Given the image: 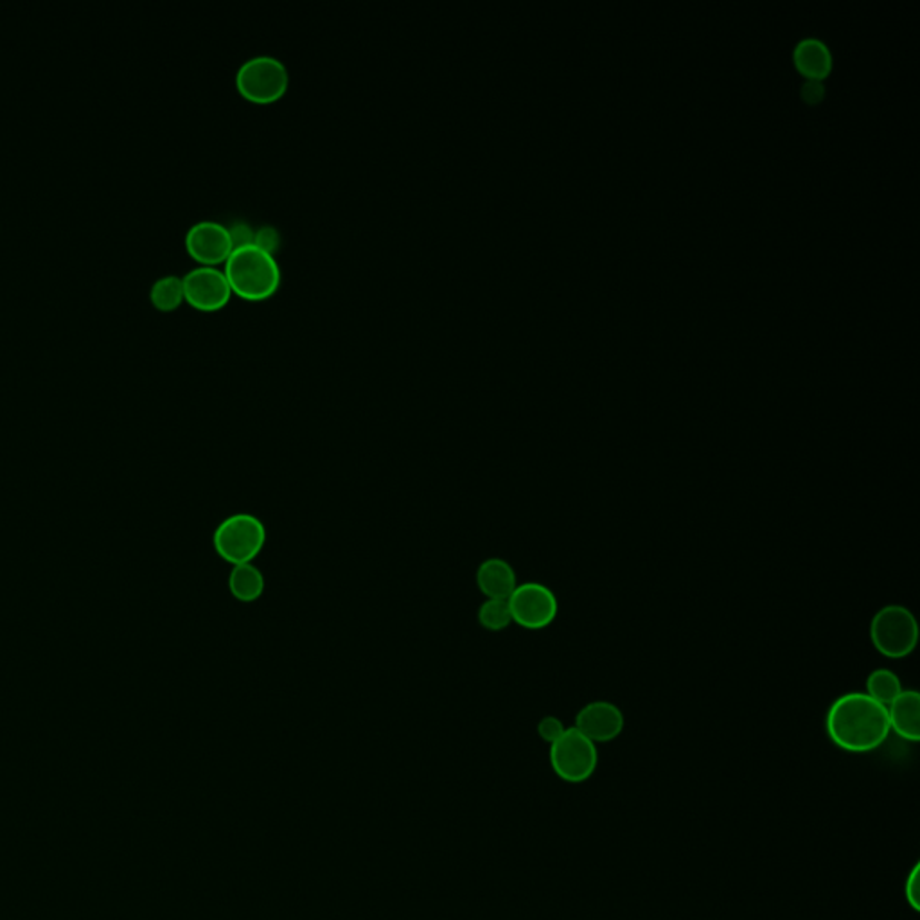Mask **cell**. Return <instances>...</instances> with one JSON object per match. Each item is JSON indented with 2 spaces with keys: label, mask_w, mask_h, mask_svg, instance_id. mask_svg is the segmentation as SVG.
<instances>
[{
  "label": "cell",
  "mask_w": 920,
  "mask_h": 920,
  "mask_svg": "<svg viewBox=\"0 0 920 920\" xmlns=\"http://www.w3.org/2000/svg\"><path fill=\"white\" fill-rule=\"evenodd\" d=\"M624 727L622 710L616 703L602 700L584 704L576 716L573 724V728H578L584 738L596 744L616 741L620 733L624 732Z\"/></svg>",
  "instance_id": "obj_10"
},
{
  "label": "cell",
  "mask_w": 920,
  "mask_h": 920,
  "mask_svg": "<svg viewBox=\"0 0 920 920\" xmlns=\"http://www.w3.org/2000/svg\"><path fill=\"white\" fill-rule=\"evenodd\" d=\"M150 299L162 311L177 310L183 299V282L180 276L168 273L151 284Z\"/></svg>",
  "instance_id": "obj_15"
},
{
  "label": "cell",
  "mask_w": 920,
  "mask_h": 920,
  "mask_svg": "<svg viewBox=\"0 0 920 920\" xmlns=\"http://www.w3.org/2000/svg\"><path fill=\"white\" fill-rule=\"evenodd\" d=\"M477 620L486 631H491V633L508 630L512 624L509 602L503 599H486L477 611Z\"/></svg>",
  "instance_id": "obj_17"
},
{
  "label": "cell",
  "mask_w": 920,
  "mask_h": 920,
  "mask_svg": "<svg viewBox=\"0 0 920 920\" xmlns=\"http://www.w3.org/2000/svg\"><path fill=\"white\" fill-rule=\"evenodd\" d=\"M508 602L512 624H518L523 630H546L558 617V597L541 582H521Z\"/></svg>",
  "instance_id": "obj_7"
},
{
  "label": "cell",
  "mask_w": 920,
  "mask_h": 920,
  "mask_svg": "<svg viewBox=\"0 0 920 920\" xmlns=\"http://www.w3.org/2000/svg\"><path fill=\"white\" fill-rule=\"evenodd\" d=\"M229 232L232 238V244L241 247V244L254 243V227L250 226L247 220H234L230 223Z\"/></svg>",
  "instance_id": "obj_20"
},
{
  "label": "cell",
  "mask_w": 920,
  "mask_h": 920,
  "mask_svg": "<svg viewBox=\"0 0 920 920\" xmlns=\"http://www.w3.org/2000/svg\"><path fill=\"white\" fill-rule=\"evenodd\" d=\"M267 546V527L256 514L250 512H234L226 520L220 521L217 531L212 534V547L218 558L227 563H254V559L263 552Z\"/></svg>",
  "instance_id": "obj_3"
},
{
  "label": "cell",
  "mask_w": 920,
  "mask_h": 920,
  "mask_svg": "<svg viewBox=\"0 0 920 920\" xmlns=\"http://www.w3.org/2000/svg\"><path fill=\"white\" fill-rule=\"evenodd\" d=\"M794 61L797 67L803 74L808 76L809 80H823L829 71H831L832 60L831 52L827 49L826 43L820 40H803L794 49Z\"/></svg>",
  "instance_id": "obj_14"
},
{
  "label": "cell",
  "mask_w": 920,
  "mask_h": 920,
  "mask_svg": "<svg viewBox=\"0 0 920 920\" xmlns=\"http://www.w3.org/2000/svg\"><path fill=\"white\" fill-rule=\"evenodd\" d=\"M288 87V67L272 54L247 58L236 72V89L250 103H276L287 94Z\"/></svg>",
  "instance_id": "obj_5"
},
{
  "label": "cell",
  "mask_w": 920,
  "mask_h": 920,
  "mask_svg": "<svg viewBox=\"0 0 920 920\" xmlns=\"http://www.w3.org/2000/svg\"><path fill=\"white\" fill-rule=\"evenodd\" d=\"M870 640L879 654L890 660H902L916 651L919 624L907 606L888 604L872 617Z\"/></svg>",
  "instance_id": "obj_4"
},
{
  "label": "cell",
  "mask_w": 920,
  "mask_h": 920,
  "mask_svg": "<svg viewBox=\"0 0 920 920\" xmlns=\"http://www.w3.org/2000/svg\"><path fill=\"white\" fill-rule=\"evenodd\" d=\"M474 582L486 599H503V601H508L520 584L512 564L502 558H488L482 561L474 573Z\"/></svg>",
  "instance_id": "obj_11"
},
{
  "label": "cell",
  "mask_w": 920,
  "mask_h": 920,
  "mask_svg": "<svg viewBox=\"0 0 920 920\" xmlns=\"http://www.w3.org/2000/svg\"><path fill=\"white\" fill-rule=\"evenodd\" d=\"M232 293L244 301H264L281 287V264L276 256L249 243L236 247L223 268Z\"/></svg>",
  "instance_id": "obj_2"
},
{
  "label": "cell",
  "mask_w": 920,
  "mask_h": 920,
  "mask_svg": "<svg viewBox=\"0 0 920 920\" xmlns=\"http://www.w3.org/2000/svg\"><path fill=\"white\" fill-rule=\"evenodd\" d=\"M254 244L276 256V252L281 249V232H279L278 227L273 226L258 227L254 230Z\"/></svg>",
  "instance_id": "obj_18"
},
{
  "label": "cell",
  "mask_w": 920,
  "mask_h": 920,
  "mask_svg": "<svg viewBox=\"0 0 920 920\" xmlns=\"http://www.w3.org/2000/svg\"><path fill=\"white\" fill-rule=\"evenodd\" d=\"M599 764L596 742L584 738L578 728H567L558 741L550 744V766L559 779L569 784H581L592 779Z\"/></svg>",
  "instance_id": "obj_6"
},
{
  "label": "cell",
  "mask_w": 920,
  "mask_h": 920,
  "mask_svg": "<svg viewBox=\"0 0 920 920\" xmlns=\"http://www.w3.org/2000/svg\"><path fill=\"white\" fill-rule=\"evenodd\" d=\"M564 727L563 721L561 719L556 718V716H546V718L541 719L540 723H538V736H540L543 741L552 742L558 741L561 736H563Z\"/></svg>",
  "instance_id": "obj_19"
},
{
  "label": "cell",
  "mask_w": 920,
  "mask_h": 920,
  "mask_svg": "<svg viewBox=\"0 0 920 920\" xmlns=\"http://www.w3.org/2000/svg\"><path fill=\"white\" fill-rule=\"evenodd\" d=\"M182 282L183 299L197 310H220L230 301V296H232L229 279H227L226 272L218 267L200 264V267L191 268L183 276Z\"/></svg>",
  "instance_id": "obj_8"
},
{
  "label": "cell",
  "mask_w": 920,
  "mask_h": 920,
  "mask_svg": "<svg viewBox=\"0 0 920 920\" xmlns=\"http://www.w3.org/2000/svg\"><path fill=\"white\" fill-rule=\"evenodd\" d=\"M902 690L904 689H902L901 680H899L896 672L890 671V669H876L867 678V690L864 692L872 700L888 707L896 700L897 696L901 694Z\"/></svg>",
  "instance_id": "obj_16"
},
{
  "label": "cell",
  "mask_w": 920,
  "mask_h": 920,
  "mask_svg": "<svg viewBox=\"0 0 920 920\" xmlns=\"http://www.w3.org/2000/svg\"><path fill=\"white\" fill-rule=\"evenodd\" d=\"M823 96H826V89H823L822 80H808L802 86V98L803 101H808V103L817 104L822 101Z\"/></svg>",
  "instance_id": "obj_22"
},
{
  "label": "cell",
  "mask_w": 920,
  "mask_h": 920,
  "mask_svg": "<svg viewBox=\"0 0 920 920\" xmlns=\"http://www.w3.org/2000/svg\"><path fill=\"white\" fill-rule=\"evenodd\" d=\"M920 867L919 863L911 869V872L908 873L907 883H904V897H907V902L910 904L911 910L919 911L920 910Z\"/></svg>",
  "instance_id": "obj_21"
},
{
  "label": "cell",
  "mask_w": 920,
  "mask_h": 920,
  "mask_svg": "<svg viewBox=\"0 0 920 920\" xmlns=\"http://www.w3.org/2000/svg\"><path fill=\"white\" fill-rule=\"evenodd\" d=\"M826 728L832 744L849 753L878 750L890 736L887 707L867 692L840 696L827 712Z\"/></svg>",
  "instance_id": "obj_1"
},
{
  "label": "cell",
  "mask_w": 920,
  "mask_h": 920,
  "mask_svg": "<svg viewBox=\"0 0 920 920\" xmlns=\"http://www.w3.org/2000/svg\"><path fill=\"white\" fill-rule=\"evenodd\" d=\"M186 249L198 263L217 267L226 263L234 244L226 223L218 220H200L186 232Z\"/></svg>",
  "instance_id": "obj_9"
},
{
  "label": "cell",
  "mask_w": 920,
  "mask_h": 920,
  "mask_svg": "<svg viewBox=\"0 0 920 920\" xmlns=\"http://www.w3.org/2000/svg\"><path fill=\"white\" fill-rule=\"evenodd\" d=\"M267 579L254 563L236 564L229 573V592L236 601L252 604L263 597Z\"/></svg>",
  "instance_id": "obj_13"
},
{
  "label": "cell",
  "mask_w": 920,
  "mask_h": 920,
  "mask_svg": "<svg viewBox=\"0 0 920 920\" xmlns=\"http://www.w3.org/2000/svg\"><path fill=\"white\" fill-rule=\"evenodd\" d=\"M890 732L908 742L920 741V694L917 690H902L887 707Z\"/></svg>",
  "instance_id": "obj_12"
}]
</instances>
